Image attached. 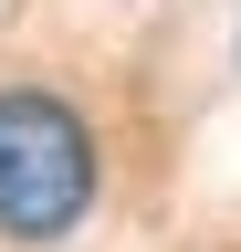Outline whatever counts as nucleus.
Here are the masks:
<instances>
[{
  "instance_id": "nucleus-1",
  "label": "nucleus",
  "mask_w": 241,
  "mask_h": 252,
  "mask_svg": "<svg viewBox=\"0 0 241 252\" xmlns=\"http://www.w3.org/2000/svg\"><path fill=\"white\" fill-rule=\"evenodd\" d=\"M95 210V126L63 94L11 84L0 94V231L11 242H63Z\"/></svg>"
}]
</instances>
